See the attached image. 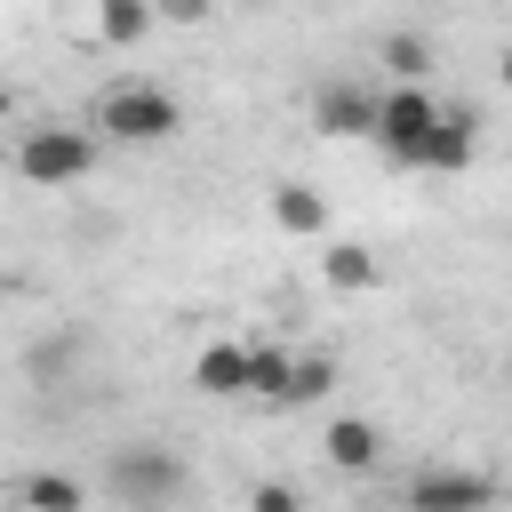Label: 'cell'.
I'll return each mask as SVG.
<instances>
[{
  "instance_id": "18",
  "label": "cell",
  "mask_w": 512,
  "mask_h": 512,
  "mask_svg": "<svg viewBox=\"0 0 512 512\" xmlns=\"http://www.w3.org/2000/svg\"><path fill=\"white\" fill-rule=\"evenodd\" d=\"M248 512H304V496H296L288 480H256V488H248Z\"/></svg>"
},
{
  "instance_id": "16",
  "label": "cell",
  "mask_w": 512,
  "mask_h": 512,
  "mask_svg": "<svg viewBox=\"0 0 512 512\" xmlns=\"http://www.w3.org/2000/svg\"><path fill=\"white\" fill-rule=\"evenodd\" d=\"M72 360H80V336H64V328H56V336H40V344H32L24 376H32V384H56V376H64Z\"/></svg>"
},
{
  "instance_id": "19",
  "label": "cell",
  "mask_w": 512,
  "mask_h": 512,
  "mask_svg": "<svg viewBox=\"0 0 512 512\" xmlns=\"http://www.w3.org/2000/svg\"><path fill=\"white\" fill-rule=\"evenodd\" d=\"M496 80H504V88H512V40H504V56H496Z\"/></svg>"
},
{
  "instance_id": "20",
  "label": "cell",
  "mask_w": 512,
  "mask_h": 512,
  "mask_svg": "<svg viewBox=\"0 0 512 512\" xmlns=\"http://www.w3.org/2000/svg\"><path fill=\"white\" fill-rule=\"evenodd\" d=\"M8 112H16V88H8V80H0V120H8Z\"/></svg>"
},
{
  "instance_id": "8",
  "label": "cell",
  "mask_w": 512,
  "mask_h": 512,
  "mask_svg": "<svg viewBox=\"0 0 512 512\" xmlns=\"http://www.w3.org/2000/svg\"><path fill=\"white\" fill-rule=\"evenodd\" d=\"M192 392H208V400L248 392V344H232V336L200 344V352H192Z\"/></svg>"
},
{
  "instance_id": "5",
  "label": "cell",
  "mask_w": 512,
  "mask_h": 512,
  "mask_svg": "<svg viewBox=\"0 0 512 512\" xmlns=\"http://www.w3.org/2000/svg\"><path fill=\"white\" fill-rule=\"evenodd\" d=\"M400 504L408 512H488L496 504V480L488 472H464V464H424Z\"/></svg>"
},
{
  "instance_id": "13",
  "label": "cell",
  "mask_w": 512,
  "mask_h": 512,
  "mask_svg": "<svg viewBox=\"0 0 512 512\" xmlns=\"http://www.w3.org/2000/svg\"><path fill=\"white\" fill-rule=\"evenodd\" d=\"M152 24H160L152 0H104V8H96V40H112V48H136Z\"/></svg>"
},
{
  "instance_id": "12",
  "label": "cell",
  "mask_w": 512,
  "mask_h": 512,
  "mask_svg": "<svg viewBox=\"0 0 512 512\" xmlns=\"http://www.w3.org/2000/svg\"><path fill=\"white\" fill-rule=\"evenodd\" d=\"M384 72H392V88H424V72H432V32H416V24H400V32H384Z\"/></svg>"
},
{
  "instance_id": "15",
  "label": "cell",
  "mask_w": 512,
  "mask_h": 512,
  "mask_svg": "<svg viewBox=\"0 0 512 512\" xmlns=\"http://www.w3.org/2000/svg\"><path fill=\"white\" fill-rule=\"evenodd\" d=\"M24 504H32V512H88V488H80L72 472H32V480H24Z\"/></svg>"
},
{
  "instance_id": "6",
  "label": "cell",
  "mask_w": 512,
  "mask_h": 512,
  "mask_svg": "<svg viewBox=\"0 0 512 512\" xmlns=\"http://www.w3.org/2000/svg\"><path fill=\"white\" fill-rule=\"evenodd\" d=\"M472 152H480V112H472V104H440L432 136L416 144V168H432V176H464Z\"/></svg>"
},
{
  "instance_id": "1",
  "label": "cell",
  "mask_w": 512,
  "mask_h": 512,
  "mask_svg": "<svg viewBox=\"0 0 512 512\" xmlns=\"http://www.w3.org/2000/svg\"><path fill=\"white\" fill-rule=\"evenodd\" d=\"M104 488L128 504V512H168L184 496V456L160 448V440H128L104 456Z\"/></svg>"
},
{
  "instance_id": "17",
  "label": "cell",
  "mask_w": 512,
  "mask_h": 512,
  "mask_svg": "<svg viewBox=\"0 0 512 512\" xmlns=\"http://www.w3.org/2000/svg\"><path fill=\"white\" fill-rule=\"evenodd\" d=\"M328 384H336V360H328V352H296V368H288V408L320 400Z\"/></svg>"
},
{
  "instance_id": "4",
  "label": "cell",
  "mask_w": 512,
  "mask_h": 512,
  "mask_svg": "<svg viewBox=\"0 0 512 512\" xmlns=\"http://www.w3.org/2000/svg\"><path fill=\"white\" fill-rule=\"evenodd\" d=\"M432 120H440V96H432V88H384V96H376V128H368V136H376L400 168H416V144L432 136Z\"/></svg>"
},
{
  "instance_id": "9",
  "label": "cell",
  "mask_w": 512,
  "mask_h": 512,
  "mask_svg": "<svg viewBox=\"0 0 512 512\" xmlns=\"http://www.w3.org/2000/svg\"><path fill=\"white\" fill-rule=\"evenodd\" d=\"M320 456H328L336 472H376V464H384V432H376L368 416H336V424L320 432Z\"/></svg>"
},
{
  "instance_id": "11",
  "label": "cell",
  "mask_w": 512,
  "mask_h": 512,
  "mask_svg": "<svg viewBox=\"0 0 512 512\" xmlns=\"http://www.w3.org/2000/svg\"><path fill=\"white\" fill-rule=\"evenodd\" d=\"M272 224L280 232H296V240H320L328 232V192H312V184H272Z\"/></svg>"
},
{
  "instance_id": "3",
  "label": "cell",
  "mask_w": 512,
  "mask_h": 512,
  "mask_svg": "<svg viewBox=\"0 0 512 512\" xmlns=\"http://www.w3.org/2000/svg\"><path fill=\"white\" fill-rule=\"evenodd\" d=\"M96 168V136L88 128H24L16 136V176L24 184H40V192H64V184H80Z\"/></svg>"
},
{
  "instance_id": "10",
  "label": "cell",
  "mask_w": 512,
  "mask_h": 512,
  "mask_svg": "<svg viewBox=\"0 0 512 512\" xmlns=\"http://www.w3.org/2000/svg\"><path fill=\"white\" fill-rule=\"evenodd\" d=\"M320 280H328L336 296H368V288H384V264H376L360 240H328V248H320Z\"/></svg>"
},
{
  "instance_id": "2",
  "label": "cell",
  "mask_w": 512,
  "mask_h": 512,
  "mask_svg": "<svg viewBox=\"0 0 512 512\" xmlns=\"http://www.w3.org/2000/svg\"><path fill=\"white\" fill-rule=\"evenodd\" d=\"M96 128L120 136V144H168V136L184 128V104H176L168 88H152V80H120V88L96 104Z\"/></svg>"
},
{
  "instance_id": "14",
  "label": "cell",
  "mask_w": 512,
  "mask_h": 512,
  "mask_svg": "<svg viewBox=\"0 0 512 512\" xmlns=\"http://www.w3.org/2000/svg\"><path fill=\"white\" fill-rule=\"evenodd\" d=\"M288 368H296V352L248 344V392H256V400H280V408H288Z\"/></svg>"
},
{
  "instance_id": "7",
  "label": "cell",
  "mask_w": 512,
  "mask_h": 512,
  "mask_svg": "<svg viewBox=\"0 0 512 512\" xmlns=\"http://www.w3.org/2000/svg\"><path fill=\"white\" fill-rule=\"evenodd\" d=\"M312 128H320V136H368V128H376V88H360V80H320V88H312Z\"/></svg>"
}]
</instances>
